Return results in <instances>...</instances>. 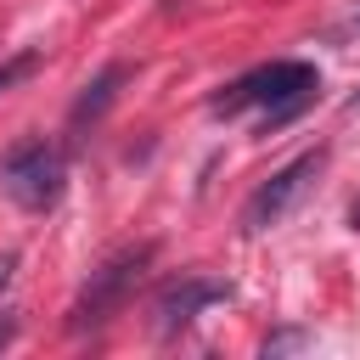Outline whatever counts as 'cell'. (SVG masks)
<instances>
[{
    "mask_svg": "<svg viewBox=\"0 0 360 360\" xmlns=\"http://www.w3.org/2000/svg\"><path fill=\"white\" fill-rule=\"evenodd\" d=\"M315 90H321V73L309 62H264V68L242 73L236 84H225L208 107L225 112V118L242 112V107H264V135H270L276 124H287L292 112H304L315 101Z\"/></svg>",
    "mask_w": 360,
    "mask_h": 360,
    "instance_id": "1",
    "label": "cell"
},
{
    "mask_svg": "<svg viewBox=\"0 0 360 360\" xmlns=\"http://www.w3.org/2000/svg\"><path fill=\"white\" fill-rule=\"evenodd\" d=\"M62 186H68V158H62V146L45 141V135H28V141H17V146L0 158V191H6L22 214L56 208Z\"/></svg>",
    "mask_w": 360,
    "mask_h": 360,
    "instance_id": "2",
    "label": "cell"
},
{
    "mask_svg": "<svg viewBox=\"0 0 360 360\" xmlns=\"http://www.w3.org/2000/svg\"><path fill=\"white\" fill-rule=\"evenodd\" d=\"M146 259H152V242H141V248H118V253H112L101 270H90V281H84V292H79V304H73L68 326H73V332H90V326L112 321V315L124 309L129 287L141 281Z\"/></svg>",
    "mask_w": 360,
    "mask_h": 360,
    "instance_id": "3",
    "label": "cell"
},
{
    "mask_svg": "<svg viewBox=\"0 0 360 360\" xmlns=\"http://www.w3.org/2000/svg\"><path fill=\"white\" fill-rule=\"evenodd\" d=\"M321 152H304V158H292L287 169H276L253 197H248V208H242V231H270V225H281L287 219V208L304 197V186H309V174H321Z\"/></svg>",
    "mask_w": 360,
    "mask_h": 360,
    "instance_id": "4",
    "label": "cell"
},
{
    "mask_svg": "<svg viewBox=\"0 0 360 360\" xmlns=\"http://www.w3.org/2000/svg\"><path fill=\"white\" fill-rule=\"evenodd\" d=\"M208 304H231V281H214V276H174V281L152 298L158 332H180V326H191Z\"/></svg>",
    "mask_w": 360,
    "mask_h": 360,
    "instance_id": "5",
    "label": "cell"
},
{
    "mask_svg": "<svg viewBox=\"0 0 360 360\" xmlns=\"http://www.w3.org/2000/svg\"><path fill=\"white\" fill-rule=\"evenodd\" d=\"M129 79V68L124 62H112V68H101L90 84H84V96L73 101V129H84V124H96L107 107H112V96H118V84Z\"/></svg>",
    "mask_w": 360,
    "mask_h": 360,
    "instance_id": "6",
    "label": "cell"
},
{
    "mask_svg": "<svg viewBox=\"0 0 360 360\" xmlns=\"http://www.w3.org/2000/svg\"><path fill=\"white\" fill-rule=\"evenodd\" d=\"M292 349H309V332L287 326V332H270V338H264V360H270V354H292Z\"/></svg>",
    "mask_w": 360,
    "mask_h": 360,
    "instance_id": "7",
    "label": "cell"
},
{
    "mask_svg": "<svg viewBox=\"0 0 360 360\" xmlns=\"http://www.w3.org/2000/svg\"><path fill=\"white\" fill-rule=\"evenodd\" d=\"M34 62H39V51H22V56L0 62V90H11L17 79H28V73H34Z\"/></svg>",
    "mask_w": 360,
    "mask_h": 360,
    "instance_id": "8",
    "label": "cell"
},
{
    "mask_svg": "<svg viewBox=\"0 0 360 360\" xmlns=\"http://www.w3.org/2000/svg\"><path fill=\"white\" fill-rule=\"evenodd\" d=\"M11 338H17V315H11V309H0V349H6Z\"/></svg>",
    "mask_w": 360,
    "mask_h": 360,
    "instance_id": "9",
    "label": "cell"
},
{
    "mask_svg": "<svg viewBox=\"0 0 360 360\" xmlns=\"http://www.w3.org/2000/svg\"><path fill=\"white\" fill-rule=\"evenodd\" d=\"M11 276H17V253H0V292H6Z\"/></svg>",
    "mask_w": 360,
    "mask_h": 360,
    "instance_id": "10",
    "label": "cell"
},
{
    "mask_svg": "<svg viewBox=\"0 0 360 360\" xmlns=\"http://www.w3.org/2000/svg\"><path fill=\"white\" fill-rule=\"evenodd\" d=\"M349 219H354V231H360V202H354V214H349Z\"/></svg>",
    "mask_w": 360,
    "mask_h": 360,
    "instance_id": "11",
    "label": "cell"
}]
</instances>
